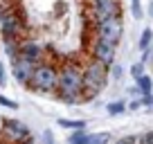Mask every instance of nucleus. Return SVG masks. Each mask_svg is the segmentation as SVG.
Listing matches in <instances>:
<instances>
[{"instance_id":"obj_1","label":"nucleus","mask_w":153,"mask_h":144,"mask_svg":"<svg viewBox=\"0 0 153 144\" xmlns=\"http://www.w3.org/2000/svg\"><path fill=\"white\" fill-rule=\"evenodd\" d=\"M56 92L59 99L65 104H79L86 99V95H83V70L76 63H65L59 70Z\"/></svg>"},{"instance_id":"obj_2","label":"nucleus","mask_w":153,"mask_h":144,"mask_svg":"<svg viewBox=\"0 0 153 144\" xmlns=\"http://www.w3.org/2000/svg\"><path fill=\"white\" fill-rule=\"evenodd\" d=\"M106 81H108V65L92 59L86 65V70H83V95H86V99H90L97 92H101Z\"/></svg>"},{"instance_id":"obj_3","label":"nucleus","mask_w":153,"mask_h":144,"mask_svg":"<svg viewBox=\"0 0 153 144\" xmlns=\"http://www.w3.org/2000/svg\"><path fill=\"white\" fill-rule=\"evenodd\" d=\"M56 83H59V70L52 63H38L32 79H29V86L36 92H54Z\"/></svg>"},{"instance_id":"obj_4","label":"nucleus","mask_w":153,"mask_h":144,"mask_svg":"<svg viewBox=\"0 0 153 144\" xmlns=\"http://www.w3.org/2000/svg\"><path fill=\"white\" fill-rule=\"evenodd\" d=\"M0 137H2L5 144H34L29 126L18 122V120H5L2 131H0Z\"/></svg>"},{"instance_id":"obj_5","label":"nucleus","mask_w":153,"mask_h":144,"mask_svg":"<svg viewBox=\"0 0 153 144\" xmlns=\"http://www.w3.org/2000/svg\"><path fill=\"white\" fill-rule=\"evenodd\" d=\"M122 34H124V25H122V18L115 16V18H106L101 23H97V39L106 41L110 45H117L122 41Z\"/></svg>"},{"instance_id":"obj_6","label":"nucleus","mask_w":153,"mask_h":144,"mask_svg":"<svg viewBox=\"0 0 153 144\" xmlns=\"http://www.w3.org/2000/svg\"><path fill=\"white\" fill-rule=\"evenodd\" d=\"M0 29H2V36H5V39H16L18 41L25 34V23H23L18 11L7 9L0 16Z\"/></svg>"},{"instance_id":"obj_7","label":"nucleus","mask_w":153,"mask_h":144,"mask_svg":"<svg viewBox=\"0 0 153 144\" xmlns=\"http://www.w3.org/2000/svg\"><path fill=\"white\" fill-rule=\"evenodd\" d=\"M122 14L120 0H92V16L97 18V23L106 18H115Z\"/></svg>"},{"instance_id":"obj_8","label":"nucleus","mask_w":153,"mask_h":144,"mask_svg":"<svg viewBox=\"0 0 153 144\" xmlns=\"http://www.w3.org/2000/svg\"><path fill=\"white\" fill-rule=\"evenodd\" d=\"M90 54H92V59H95V61L104 63V65H108V68L115 63V45L106 43V41H99V39H97L95 43H92V48H90Z\"/></svg>"},{"instance_id":"obj_9","label":"nucleus","mask_w":153,"mask_h":144,"mask_svg":"<svg viewBox=\"0 0 153 144\" xmlns=\"http://www.w3.org/2000/svg\"><path fill=\"white\" fill-rule=\"evenodd\" d=\"M34 70H36V63L27 61V59H23V56H16L14 59V77L18 79L20 83H29Z\"/></svg>"},{"instance_id":"obj_10","label":"nucleus","mask_w":153,"mask_h":144,"mask_svg":"<svg viewBox=\"0 0 153 144\" xmlns=\"http://www.w3.org/2000/svg\"><path fill=\"white\" fill-rule=\"evenodd\" d=\"M18 56H23V59H27V61H32V63H41V59H43V50L38 48V43H34V41H25L23 45H20V54Z\"/></svg>"},{"instance_id":"obj_11","label":"nucleus","mask_w":153,"mask_h":144,"mask_svg":"<svg viewBox=\"0 0 153 144\" xmlns=\"http://www.w3.org/2000/svg\"><path fill=\"white\" fill-rule=\"evenodd\" d=\"M59 126L68 131H86V122L83 120H59Z\"/></svg>"},{"instance_id":"obj_12","label":"nucleus","mask_w":153,"mask_h":144,"mask_svg":"<svg viewBox=\"0 0 153 144\" xmlns=\"http://www.w3.org/2000/svg\"><path fill=\"white\" fill-rule=\"evenodd\" d=\"M86 144H110V133H92L86 135Z\"/></svg>"},{"instance_id":"obj_13","label":"nucleus","mask_w":153,"mask_h":144,"mask_svg":"<svg viewBox=\"0 0 153 144\" xmlns=\"http://www.w3.org/2000/svg\"><path fill=\"white\" fill-rule=\"evenodd\" d=\"M153 90V79L146 77V74H142V77L137 79V92H142V95H151Z\"/></svg>"},{"instance_id":"obj_14","label":"nucleus","mask_w":153,"mask_h":144,"mask_svg":"<svg viewBox=\"0 0 153 144\" xmlns=\"http://www.w3.org/2000/svg\"><path fill=\"white\" fill-rule=\"evenodd\" d=\"M124 111H126L124 101H113V104H108V115H122Z\"/></svg>"},{"instance_id":"obj_15","label":"nucleus","mask_w":153,"mask_h":144,"mask_svg":"<svg viewBox=\"0 0 153 144\" xmlns=\"http://www.w3.org/2000/svg\"><path fill=\"white\" fill-rule=\"evenodd\" d=\"M151 41H153V32H151V29H144V32H142V39H140V48H142V50H149Z\"/></svg>"},{"instance_id":"obj_16","label":"nucleus","mask_w":153,"mask_h":144,"mask_svg":"<svg viewBox=\"0 0 153 144\" xmlns=\"http://www.w3.org/2000/svg\"><path fill=\"white\" fill-rule=\"evenodd\" d=\"M86 131H74L70 135V144H86Z\"/></svg>"},{"instance_id":"obj_17","label":"nucleus","mask_w":153,"mask_h":144,"mask_svg":"<svg viewBox=\"0 0 153 144\" xmlns=\"http://www.w3.org/2000/svg\"><path fill=\"white\" fill-rule=\"evenodd\" d=\"M115 144H142V140L137 137V135H126V137H122V140H117Z\"/></svg>"},{"instance_id":"obj_18","label":"nucleus","mask_w":153,"mask_h":144,"mask_svg":"<svg viewBox=\"0 0 153 144\" xmlns=\"http://www.w3.org/2000/svg\"><path fill=\"white\" fill-rule=\"evenodd\" d=\"M131 74H133V77H135V81H137V79L144 74V65H142V63H135V65L131 68Z\"/></svg>"},{"instance_id":"obj_19","label":"nucleus","mask_w":153,"mask_h":144,"mask_svg":"<svg viewBox=\"0 0 153 144\" xmlns=\"http://www.w3.org/2000/svg\"><path fill=\"white\" fill-rule=\"evenodd\" d=\"M0 104H2V106H7V108H18V106H16V101L7 99V97H0Z\"/></svg>"},{"instance_id":"obj_20","label":"nucleus","mask_w":153,"mask_h":144,"mask_svg":"<svg viewBox=\"0 0 153 144\" xmlns=\"http://www.w3.org/2000/svg\"><path fill=\"white\" fill-rule=\"evenodd\" d=\"M43 144H54V135L50 133V131H45V133H43Z\"/></svg>"},{"instance_id":"obj_21","label":"nucleus","mask_w":153,"mask_h":144,"mask_svg":"<svg viewBox=\"0 0 153 144\" xmlns=\"http://www.w3.org/2000/svg\"><path fill=\"white\" fill-rule=\"evenodd\" d=\"M142 144H153V131H149V133L142 137Z\"/></svg>"},{"instance_id":"obj_22","label":"nucleus","mask_w":153,"mask_h":144,"mask_svg":"<svg viewBox=\"0 0 153 144\" xmlns=\"http://www.w3.org/2000/svg\"><path fill=\"white\" fill-rule=\"evenodd\" d=\"M133 16H135V18H140V16H142V9H140V2H133Z\"/></svg>"},{"instance_id":"obj_23","label":"nucleus","mask_w":153,"mask_h":144,"mask_svg":"<svg viewBox=\"0 0 153 144\" xmlns=\"http://www.w3.org/2000/svg\"><path fill=\"white\" fill-rule=\"evenodd\" d=\"M122 77V68L120 65H113V79H120Z\"/></svg>"},{"instance_id":"obj_24","label":"nucleus","mask_w":153,"mask_h":144,"mask_svg":"<svg viewBox=\"0 0 153 144\" xmlns=\"http://www.w3.org/2000/svg\"><path fill=\"white\" fill-rule=\"evenodd\" d=\"M0 86H5V68L0 63Z\"/></svg>"},{"instance_id":"obj_25","label":"nucleus","mask_w":153,"mask_h":144,"mask_svg":"<svg viewBox=\"0 0 153 144\" xmlns=\"http://www.w3.org/2000/svg\"><path fill=\"white\" fill-rule=\"evenodd\" d=\"M140 106H142V101H133V104H131V111H137Z\"/></svg>"},{"instance_id":"obj_26","label":"nucleus","mask_w":153,"mask_h":144,"mask_svg":"<svg viewBox=\"0 0 153 144\" xmlns=\"http://www.w3.org/2000/svg\"><path fill=\"white\" fill-rule=\"evenodd\" d=\"M149 16H151V18H153V2H151V5H149Z\"/></svg>"},{"instance_id":"obj_27","label":"nucleus","mask_w":153,"mask_h":144,"mask_svg":"<svg viewBox=\"0 0 153 144\" xmlns=\"http://www.w3.org/2000/svg\"><path fill=\"white\" fill-rule=\"evenodd\" d=\"M2 124H5V120H2V117H0V131H2Z\"/></svg>"},{"instance_id":"obj_28","label":"nucleus","mask_w":153,"mask_h":144,"mask_svg":"<svg viewBox=\"0 0 153 144\" xmlns=\"http://www.w3.org/2000/svg\"><path fill=\"white\" fill-rule=\"evenodd\" d=\"M131 2H140V0H131Z\"/></svg>"}]
</instances>
